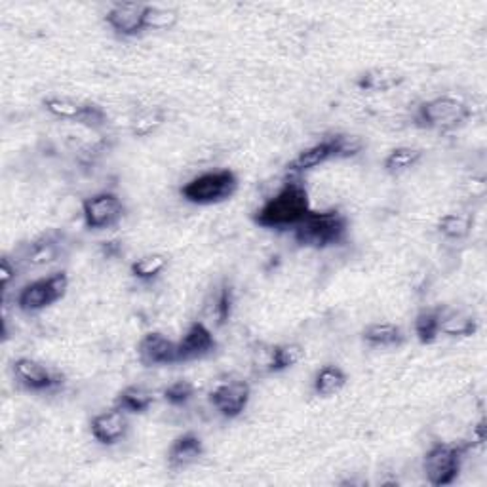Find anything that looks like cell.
<instances>
[{
	"label": "cell",
	"mask_w": 487,
	"mask_h": 487,
	"mask_svg": "<svg viewBox=\"0 0 487 487\" xmlns=\"http://www.w3.org/2000/svg\"><path fill=\"white\" fill-rule=\"evenodd\" d=\"M311 200L305 185L288 181L284 187L256 210L254 223L261 229L288 230L295 229L311 212Z\"/></svg>",
	"instance_id": "1"
},
{
	"label": "cell",
	"mask_w": 487,
	"mask_h": 487,
	"mask_svg": "<svg viewBox=\"0 0 487 487\" xmlns=\"http://www.w3.org/2000/svg\"><path fill=\"white\" fill-rule=\"evenodd\" d=\"M347 232L348 221L339 210H311L305 220L293 229V239L305 248L326 249L343 244Z\"/></svg>",
	"instance_id": "2"
},
{
	"label": "cell",
	"mask_w": 487,
	"mask_h": 487,
	"mask_svg": "<svg viewBox=\"0 0 487 487\" xmlns=\"http://www.w3.org/2000/svg\"><path fill=\"white\" fill-rule=\"evenodd\" d=\"M470 116H473V109L461 97L438 95L417 107L415 124L425 130L453 131L464 126Z\"/></svg>",
	"instance_id": "3"
},
{
	"label": "cell",
	"mask_w": 487,
	"mask_h": 487,
	"mask_svg": "<svg viewBox=\"0 0 487 487\" xmlns=\"http://www.w3.org/2000/svg\"><path fill=\"white\" fill-rule=\"evenodd\" d=\"M239 191V177L232 170H215L193 177L181 187V196L196 206L221 204Z\"/></svg>",
	"instance_id": "4"
},
{
	"label": "cell",
	"mask_w": 487,
	"mask_h": 487,
	"mask_svg": "<svg viewBox=\"0 0 487 487\" xmlns=\"http://www.w3.org/2000/svg\"><path fill=\"white\" fill-rule=\"evenodd\" d=\"M468 451V446L463 444H434L425 455L423 473L427 482L434 487H446L455 483L461 470L463 461Z\"/></svg>",
	"instance_id": "5"
},
{
	"label": "cell",
	"mask_w": 487,
	"mask_h": 487,
	"mask_svg": "<svg viewBox=\"0 0 487 487\" xmlns=\"http://www.w3.org/2000/svg\"><path fill=\"white\" fill-rule=\"evenodd\" d=\"M67 290H69V276L65 271H58L27 284L18 293V307L23 312H41L61 301Z\"/></svg>",
	"instance_id": "6"
},
{
	"label": "cell",
	"mask_w": 487,
	"mask_h": 487,
	"mask_svg": "<svg viewBox=\"0 0 487 487\" xmlns=\"http://www.w3.org/2000/svg\"><path fill=\"white\" fill-rule=\"evenodd\" d=\"M126 208L119 194L104 191L88 196L82 203V220L88 230H107L119 225Z\"/></svg>",
	"instance_id": "7"
},
{
	"label": "cell",
	"mask_w": 487,
	"mask_h": 487,
	"mask_svg": "<svg viewBox=\"0 0 487 487\" xmlns=\"http://www.w3.org/2000/svg\"><path fill=\"white\" fill-rule=\"evenodd\" d=\"M42 105L50 114L61 121L78 122L92 130H102L107 126V113L97 104L77 102L71 97H46Z\"/></svg>",
	"instance_id": "8"
},
{
	"label": "cell",
	"mask_w": 487,
	"mask_h": 487,
	"mask_svg": "<svg viewBox=\"0 0 487 487\" xmlns=\"http://www.w3.org/2000/svg\"><path fill=\"white\" fill-rule=\"evenodd\" d=\"M251 400V386L242 379H232L217 384L210 392V404L225 419L240 417Z\"/></svg>",
	"instance_id": "9"
},
{
	"label": "cell",
	"mask_w": 487,
	"mask_h": 487,
	"mask_svg": "<svg viewBox=\"0 0 487 487\" xmlns=\"http://www.w3.org/2000/svg\"><path fill=\"white\" fill-rule=\"evenodd\" d=\"M14 377L31 392H50L63 384V375L48 365L32 360L18 358L14 362Z\"/></svg>",
	"instance_id": "10"
},
{
	"label": "cell",
	"mask_w": 487,
	"mask_h": 487,
	"mask_svg": "<svg viewBox=\"0 0 487 487\" xmlns=\"http://www.w3.org/2000/svg\"><path fill=\"white\" fill-rule=\"evenodd\" d=\"M145 10L147 5L140 3L113 5L105 15V22L114 31V35L124 39L138 37L145 32Z\"/></svg>",
	"instance_id": "11"
},
{
	"label": "cell",
	"mask_w": 487,
	"mask_h": 487,
	"mask_svg": "<svg viewBox=\"0 0 487 487\" xmlns=\"http://www.w3.org/2000/svg\"><path fill=\"white\" fill-rule=\"evenodd\" d=\"M217 348V341L213 338V331L204 322H193L183 338L177 341L179 362H193L210 356Z\"/></svg>",
	"instance_id": "12"
},
{
	"label": "cell",
	"mask_w": 487,
	"mask_h": 487,
	"mask_svg": "<svg viewBox=\"0 0 487 487\" xmlns=\"http://www.w3.org/2000/svg\"><path fill=\"white\" fill-rule=\"evenodd\" d=\"M138 355L141 364L149 367L179 364L177 341L166 338L160 331H149L147 335H143V339L138 345Z\"/></svg>",
	"instance_id": "13"
},
{
	"label": "cell",
	"mask_w": 487,
	"mask_h": 487,
	"mask_svg": "<svg viewBox=\"0 0 487 487\" xmlns=\"http://www.w3.org/2000/svg\"><path fill=\"white\" fill-rule=\"evenodd\" d=\"M128 428H130L128 413L116 406L104 413H97L90 423V432L94 436V440L102 446H116L119 442H122L126 438Z\"/></svg>",
	"instance_id": "14"
},
{
	"label": "cell",
	"mask_w": 487,
	"mask_h": 487,
	"mask_svg": "<svg viewBox=\"0 0 487 487\" xmlns=\"http://www.w3.org/2000/svg\"><path fill=\"white\" fill-rule=\"evenodd\" d=\"M329 160H339V143H338V136L328 138L320 143H314L311 147H307L305 150H301V153L288 164V172L290 174H305L314 170V167L322 166Z\"/></svg>",
	"instance_id": "15"
},
{
	"label": "cell",
	"mask_w": 487,
	"mask_h": 487,
	"mask_svg": "<svg viewBox=\"0 0 487 487\" xmlns=\"http://www.w3.org/2000/svg\"><path fill=\"white\" fill-rule=\"evenodd\" d=\"M204 455V442L194 432H185L172 442L167 449V466L172 470H181L194 464Z\"/></svg>",
	"instance_id": "16"
},
{
	"label": "cell",
	"mask_w": 487,
	"mask_h": 487,
	"mask_svg": "<svg viewBox=\"0 0 487 487\" xmlns=\"http://www.w3.org/2000/svg\"><path fill=\"white\" fill-rule=\"evenodd\" d=\"M406 77L396 69H386V67H377L369 69L356 78V88L367 94H386L392 92L404 84Z\"/></svg>",
	"instance_id": "17"
},
{
	"label": "cell",
	"mask_w": 487,
	"mask_h": 487,
	"mask_svg": "<svg viewBox=\"0 0 487 487\" xmlns=\"http://www.w3.org/2000/svg\"><path fill=\"white\" fill-rule=\"evenodd\" d=\"M61 256V244L54 234H44V237L32 240L25 246L22 261L29 266H44L58 261Z\"/></svg>",
	"instance_id": "18"
},
{
	"label": "cell",
	"mask_w": 487,
	"mask_h": 487,
	"mask_svg": "<svg viewBox=\"0 0 487 487\" xmlns=\"http://www.w3.org/2000/svg\"><path fill=\"white\" fill-rule=\"evenodd\" d=\"M347 381L348 377L343 367L335 364H326L316 372L314 381H312V391L316 396L329 398V396L339 394L347 386Z\"/></svg>",
	"instance_id": "19"
},
{
	"label": "cell",
	"mask_w": 487,
	"mask_h": 487,
	"mask_svg": "<svg viewBox=\"0 0 487 487\" xmlns=\"http://www.w3.org/2000/svg\"><path fill=\"white\" fill-rule=\"evenodd\" d=\"M362 339L365 341V345L374 347V348H391V347L404 345L406 335H404V331H401V328L396 324L375 322V324H369L364 329Z\"/></svg>",
	"instance_id": "20"
},
{
	"label": "cell",
	"mask_w": 487,
	"mask_h": 487,
	"mask_svg": "<svg viewBox=\"0 0 487 487\" xmlns=\"http://www.w3.org/2000/svg\"><path fill=\"white\" fill-rule=\"evenodd\" d=\"M305 358V348L299 343H282L275 345L268 352L266 360V372L268 374H282L288 369L295 367L301 360Z\"/></svg>",
	"instance_id": "21"
},
{
	"label": "cell",
	"mask_w": 487,
	"mask_h": 487,
	"mask_svg": "<svg viewBox=\"0 0 487 487\" xmlns=\"http://www.w3.org/2000/svg\"><path fill=\"white\" fill-rule=\"evenodd\" d=\"M153 404H155L153 392H149L147 389H143V386H138V384L126 386L124 391L119 392V396H116V401H114V406L121 408L128 415L130 413L131 415L147 413Z\"/></svg>",
	"instance_id": "22"
},
{
	"label": "cell",
	"mask_w": 487,
	"mask_h": 487,
	"mask_svg": "<svg viewBox=\"0 0 487 487\" xmlns=\"http://www.w3.org/2000/svg\"><path fill=\"white\" fill-rule=\"evenodd\" d=\"M423 158V150L415 147H396L383 160L384 172L389 176H401L410 172Z\"/></svg>",
	"instance_id": "23"
},
{
	"label": "cell",
	"mask_w": 487,
	"mask_h": 487,
	"mask_svg": "<svg viewBox=\"0 0 487 487\" xmlns=\"http://www.w3.org/2000/svg\"><path fill=\"white\" fill-rule=\"evenodd\" d=\"M442 311L440 309H427L415 316L413 329L417 339L421 345H432L440 338V326H442Z\"/></svg>",
	"instance_id": "24"
},
{
	"label": "cell",
	"mask_w": 487,
	"mask_h": 487,
	"mask_svg": "<svg viewBox=\"0 0 487 487\" xmlns=\"http://www.w3.org/2000/svg\"><path fill=\"white\" fill-rule=\"evenodd\" d=\"M167 268V257L164 254H147L136 259L130 266V273L136 280L153 282Z\"/></svg>",
	"instance_id": "25"
},
{
	"label": "cell",
	"mask_w": 487,
	"mask_h": 487,
	"mask_svg": "<svg viewBox=\"0 0 487 487\" xmlns=\"http://www.w3.org/2000/svg\"><path fill=\"white\" fill-rule=\"evenodd\" d=\"M473 230V217L468 213L451 212L438 221V232L447 240H464Z\"/></svg>",
	"instance_id": "26"
},
{
	"label": "cell",
	"mask_w": 487,
	"mask_h": 487,
	"mask_svg": "<svg viewBox=\"0 0 487 487\" xmlns=\"http://www.w3.org/2000/svg\"><path fill=\"white\" fill-rule=\"evenodd\" d=\"M478 331V320L476 316L466 312H455L449 316H442L440 333L447 335V338H470Z\"/></svg>",
	"instance_id": "27"
},
{
	"label": "cell",
	"mask_w": 487,
	"mask_h": 487,
	"mask_svg": "<svg viewBox=\"0 0 487 487\" xmlns=\"http://www.w3.org/2000/svg\"><path fill=\"white\" fill-rule=\"evenodd\" d=\"M164 122H166L164 109L158 107L145 109L131 119V133L136 138H149L153 136L158 128H162Z\"/></svg>",
	"instance_id": "28"
},
{
	"label": "cell",
	"mask_w": 487,
	"mask_h": 487,
	"mask_svg": "<svg viewBox=\"0 0 487 487\" xmlns=\"http://www.w3.org/2000/svg\"><path fill=\"white\" fill-rule=\"evenodd\" d=\"M232 307H234V295H232V288L229 284H223L220 290H217L215 297H213V305H212V322L221 328L225 326L230 316H232Z\"/></svg>",
	"instance_id": "29"
},
{
	"label": "cell",
	"mask_w": 487,
	"mask_h": 487,
	"mask_svg": "<svg viewBox=\"0 0 487 487\" xmlns=\"http://www.w3.org/2000/svg\"><path fill=\"white\" fill-rule=\"evenodd\" d=\"M179 14L174 8L149 6L145 10V31H170L177 25Z\"/></svg>",
	"instance_id": "30"
},
{
	"label": "cell",
	"mask_w": 487,
	"mask_h": 487,
	"mask_svg": "<svg viewBox=\"0 0 487 487\" xmlns=\"http://www.w3.org/2000/svg\"><path fill=\"white\" fill-rule=\"evenodd\" d=\"M162 396H164V400L167 401V404L174 406V408L187 406L189 401L193 400V396H194V386H193V383L181 379V381L167 384L166 389L162 391Z\"/></svg>",
	"instance_id": "31"
},
{
	"label": "cell",
	"mask_w": 487,
	"mask_h": 487,
	"mask_svg": "<svg viewBox=\"0 0 487 487\" xmlns=\"http://www.w3.org/2000/svg\"><path fill=\"white\" fill-rule=\"evenodd\" d=\"M15 276H18V266H15V263H12L8 256H5L0 259V280H3L5 290H8V285L12 284V280H15Z\"/></svg>",
	"instance_id": "32"
}]
</instances>
